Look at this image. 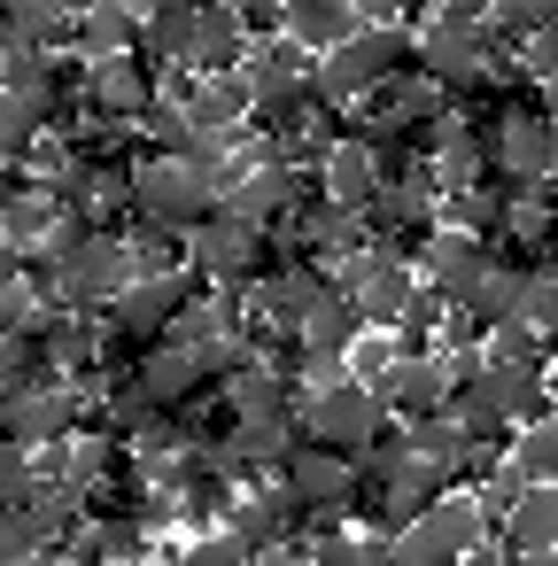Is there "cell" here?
I'll list each match as a JSON object with an SVG mask.
<instances>
[{
	"mask_svg": "<svg viewBox=\"0 0 558 566\" xmlns=\"http://www.w3.org/2000/svg\"><path fill=\"white\" fill-rule=\"evenodd\" d=\"M225 210V179L187 164V156H140L133 164V218L148 226H171V233H194Z\"/></svg>",
	"mask_w": 558,
	"mask_h": 566,
	"instance_id": "obj_1",
	"label": "cell"
},
{
	"mask_svg": "<svg viewBox=\"0 0 558 566\" xmlns=\"http://www.w3.org/2000/svg\"><path fill=\"white\" fill-rule=\"evenodd\" d=\"M194 295H202V280H194V272H179V280H133V287L102 311V334H109L125 357H148Z\"/></svg>",
	"mask_w": 558,
	"mask_h": 566,
	"instance_id": "obj_2",
	"label": "cell"
},
{
	"mask_svg": "<svg viewBox=\"0 0 558 566\" xmlns=\"http://www.w3.org/2000/svg\"><path fill=\"white\" fill-rule=\"evenodd\" d=\"M187 272L202 280V287H249V280H264L272 272V249H264V233H249L241 218H210V226H194L187 233Z\"/></svg>",
	"mask_w": 558,
	"mask_h": 566,
	"instance_id": "obj_3",
	"label": "cell"
},
{
	"mask_svg": "<svg viewBox=\"0 0 558 566\" xmlns=\"http://www.w3.org/2000/svg\"><path fill=\"white\" fill-rule=\"evenodd\" d=\"M380 427H388V411H380L357 380L318 388V396H303V411H295V434H303L310 450H334V458H357Z\"/></svg>",
	"mask_w": 558,
	"mask_h": 566,
	"instance_id": "obj_4",
	"label": "cell"
},
{
	"mask_svg": "<svg viewBox=\"0 0 558 566\" xmlns=\"http://www.w3.org/2000/svg\"><path fill=\"white\" fill-rule=\"evenodd\" d=\"M272 489H280L287 504H303V512L349 520L357 473H349V458H334V450H310V442L295 434V442H287V458H280V473H272Z\"/></svg>",
	"mask_w": 558,
	"mask_h": 566,
	"instance_id": "obj_5",
	"label": "cell"
},
{
	"mask_svg": "<svg viewBox=\"0 0 558 566\" xmlns=\"http://www.w3.org/2000/svg\"><path fill=\"white\" fill-rule=\"evenodd\" d=\"M488 527L473 512V496H442L434 512H419L403 535H396V566H457L465 551H481Z\"/></svg>",
	"mask_w": 558,
	"mask_h": 566,
	"instance_id": "obj_6",
	"label": "cell"
},
{
	"mask_svg": "<svg viewBox=\"0 0 558 566\" xmlns=\"http://www.w3.org/2000/svg\"><path fill=\"white\" fill-rule=\"evenodd\" d=\"M148 102H156V71H148L140 55L86 63V78H78V109H86L94 125H140Z\"/></svg>",
	"mask_w": 558,
	"mask_h": 566,
	"instance_id": "obj_7",
	"label": "cell"
},
{
	"mask_svg": "<svg viewBox=\"0 0 558 566\" xmlns=\"http://www.w3.org/2000/svg\"><path fill=\"white\" fill-rule=\"evenodd\" d=\"M365 241L411 264V256L434 241V202H427L419 187H380V195L365 202Z\"/></svg>",
	"mask_w": 558,
	"mask_h": 566,
	"instance_id": "obj_8",
	"label": "cell"
},
{
	"mask_svg": "<svg viewBox=\"0 0 558 566\" xmlns=\"http://www.w3.org/2000/svg\"><path fill=\"white\" fill-rule=\"evenodd\" d=\"M481 272H488V249L465 241V233H442V226H434V241L419 249V287L442 295V303H465Z\"/></svg>",
	"mask_w": 558,
	"mask_h": 566,
	"instance_id": "obj_9",
	"label": "cell"
},
{
	"mask_svg": "<svg viewBox=\"0 0 558 566\" xmlns=\"http://www.w3.org/2000/svg\"><path fill=\"white\" fill-rule=\"evenodd\" d=\"M249 63V40L233 24V9H194V40H187V78H241Z\"/></svg>",
	"mask_w": 558,
	"mask_h": 566,
	"instance_id": "obj_10",
	"label": "cell"
},
{
	"mask_svg": "<svg viewBox=\"0 0 558 566\" xmlns=\"http://www.w3.org/2000/svg\"><path fill=\"white\" fill-rule=\"evenodd\" d=\"M63 566H140L148 558V535L133 520H78L63 543H55Z\"/></svg>",
	"mask_w": 558,
	"mask_h": 566,
	"instance_id": "obj_11",
	"label": "cell"
},
{
	"mask_svg": "<svg viewBox=\"0 0 558 566\" xmlns=\"http://www.w3.org/2000/svg\"><path fill=\"white\" fill-rule=\"evenodd\" d=\"M280 40H295L303 55H334L357 40V9H341V0H287L280 9Z\"/></svg>",
	"mask_w": 558,
	"mask_h": 566,
	"instance_id": "obj_12",
	"label": "cell"
},
{
	"mask_svg": "<svg viewBox=\"0 0 558 566\" xmlns=\"http://www.w3.org/2000/svg\"><path fill=\"white\" fill-rule=\"evenodd\" d=\"M504 558H535V551H558V489H527L512 512H504V527L488 535Z\"/></svg>",
	"mask_w": 558,
	"mask_h": 566,
	"instance_id": "obj_13",
	"label": "cell"
},
{
	"mask_svg": "<svg viewBox=\"0 0 558 566\" xmlns=\"http://www.w3.org/2000/svg\"><path fill=\"white\" fill-rule=\"evenodd\" d=\"M318 195H326L334 210H357V218H365V202L380 195L372 156H365L357 140H334V148H326V164H318Z\"/></svg>",
	"mask_w": 558,
	"mask_h": 566,
	"instance_id": "obj_14",
	"label": "cell"
},
{
	"mask_svg": "<svg viewBox=\"0 0 558 566\" xmlns=\"http://www.w3.org/2000/svg\"><path fill=\"white\" fill-rule=\"evenodd\" d=\"M140 48V9H117V0H102V9H78V63H117Z\"/></svg>",
	"mask_w": 558,
	"mask_h": 566,
	"instance_id": "obj_15",
	"label": "cell"
},
{
	"mask_svg": "<svg viewBox=\"0 0 558 566\" xmlns=\"http://www.w3.org/2000/svg\"><path fill=\"white\" fill-rule=\"evenodd\" d=\"M187 40H194V9L187 0H164V9H148L140 17V63L148 71H187Z\"/></svg>",
	"mask_w": 558,
	"mask_h": 566,
	"instance_id": "obj_16",
	"label": "cell"
},
{
	"mask_svg": "<svg viewBox=\"0 0 558 566\" xmlns=\"http://www.w3.org/2000/svg\"><path fill=\"white\" fill-rule=\"evenodd\" d=\"M117 241H125V264H133V280H179V272H187V233H171V226H148V218H133Z\"/></svg>",
	"mask_w": 558,
	"mask_h": 566,
	"instance_id": "obj_17",
	"label": "cell"
},
{
	"mask_svg": "<svg viewBox=\"0 0 558 566\" xmlns=\"http://www.w3.org/2000/svg\"><path fill=\"white\" fill-rule=\"evenodd\" d=\"M519 287H527V272H519V264H504V256H488V272L473 280V295H465L457 311H465L481 334H496V326H512V318H519Z\"/></svg>",
	"mask_w": 558,
	"mask_h": 566,
	"instance_id": "obj_18",
	"label": "cell"
},
{
	"mask_svg": "<svg viewBox=\"0 0 558 566\" xmlns=\"http://www.w3.org/2000/svg\"><path fill=\"white\" fill-rule=\"evenodd\" d=\"M365 334V318H357V303L349 295H326L303 326H295V349H318V357H349V342Z\"/></svg>",
	"mask_w": 558,
	"mask_h": 566,
	"instance_id": "obj_19",
	"label": "cell"
},
{
	"mask_svg": "<svg viewBox=\"0 0 558 566\" xmlns=\"http://www.w3.org/2000/svg\"><path fill=\"white\" fill-rule=\"evenodd\" d=\"M504 465H512L527 489H558V419H550V427H527V434H512Z\"/></svg>",
	"mask_w": 558,
	"mask_h": 566,
	"instance_id": "obj_20",
	"label": "cell"
},
{
	"mask_svg": "<svg viewBox=\"0 0 558 566\" xmlns=\"http://www.w3.org/2000/svg\"><path fill=\"white\" fill-rule=\"evenodd\" d=\"M481 365H504V373H543L550 365V349H543V334L535 326H496V334H481Z\"/></svg>",
	"mask_w": 558,
	"mask_h": 566,
	"instance_id": "obj_21",
	"label": "cell"
},
{
	"mask_svg": "<svg viewBox=\"0 0 558 566\" xmlns=\"http://www.w3.org/2000/svg\"><path fill=\"white\" fill-rule=\"evenodd\" d=\"M310 566H396V543L388 535H326L303 551Z\"/></svg>",
	"mask_w": 558,
	"mask_h": 566,
	"instance_id": "obj_22",
	"label": "cell"
},
{
	"mask_svg": "<svg viewBox=\"0 0 558 566\" xmlns=\"http://www.w3.org/2000/svg\"><path fill=\"white\" fill-rule=\"evenodd\" d=\"M32 489H40V458H32V450H17V442H0V512L32 504Z\"/></svg>",
	"mask_w": 558,
	"mask_h": 566,
	"instance_id": "obj_23",
	"label": "cell"
},
{
	"mask_svg": "<svg viewBox=\"0 0 558 566\" xmlns=\"http://www.w3.org/2000/svg\"><path fill=\"white\" fill-rule=\"evenodd\" d=\"M32 140H40V117H32L24 102H9V94H0V164L17 171V164L32 156Z\"/></svg>",
	"mask_w": 558,
	"mask_h": 566,
	"instance_id": "obj_24",
	"label": "cell"
},
{
	"mask_svg": "<svg viewBox=\"0 0 558 566\" xmlns=\"http://www.w3.org/2000/svg\"><path fill=\"white\" fill-rule=\"evenodd\" d=\"M519 326H535L543 342L558 334V280H550V272H527V287H519Z\"/></svg>",
	"mask_w": 558,
	"mask_h": 566,
	"instance_id": "obj_25",
	"label": "cell"
},
{
	"mask_svg": "<svg viewBox=\"0 0 558 566\" xmlns=\"http://www.w3.org/2000/svg\"><path fill=\"white\" fill-rule=\"evenodd\" d=\"M249 558H256V551H249L241 535H225V527H218V535H194L171 566H249Z\"/></svg>",
	"mask_w": 558,
	"mask_h": 566,
	"instance_id": "obj_26",
	"label": "cell"
},
{
	"mask_svg": "<svg viewBox=\"0 0 558 566\" xmlns=\"http://www.w3.org/2000/svg\"><path fill=\"white\" fill-rule=\"evenodd\" d=\"M233 24H241V40H249V48H272V40H280V9H272V0H241Z\"/></svg>",
	"mask_w": 558,
	"mask_h": 566,
	"instance_id": "obj_27",
	"label": "cell"
},
{
	"mask_svg": "<svg viewBox=\"0 0 558 566\" xmlns=\"http://www.w3.org/2000/svg\"><path fill=\"white\" fill-rule=\"evenodd\" d=\"M249 566H303V551H287V543H280V551H256Z\"/></svg>",
	"mask_w": 558,
	"mask_h": 566,
	"instance_id": "obj_28",
	"label": "cell"
},
{
	"mask_svg": "<svg viewBox=\"0 0 558 566\" xmlns=\"http://www.w3.org/2000/svg\"><path fill=\"white\" fill-rule=\"evenodd\" d=\"M457 566H504V551H496V543H481V551H465Z\"/></svg>",
	"mask_w": 558,
	"mask_h": 566,
	"instance_id": "obj_29",
	"label": "cell"
},
{
	"mask_svg": "<svg viewBox=\"0 0 558 566\" xmlns=\"http://www.w3.org/2000/svg\"><path fill=\"white\" fill-rule=\"evenodd\" d=\"M504 566H558V551H535V558H504Z\"/></svg>",
	"mask_w": 558,
	"mask_h": 566,
	"instance_id": "obj_30",
	"label": "cell"
},
{
	"mask_svg": "<svg viewBox=\"0 0 558 566\" xmlns=\"http://www.w3.org/2000/svg\"><path fill=\"white\" fill-rule=\"evenodd\" d=\"M17 280V256H9V241H0V287H9Z\"/></svg>",
	"mask_w": 558,
	"mask_h": 566,
	"instance_id": "obj_31",
	"label": "cell"
},
{
	"mask_svg": "<svg viewBox=\"0 0 558 566\" xmlns=\"http://www.w3.org/2000/svg\"><path fill=\"white\" fill-rule=\"evenodd\" d=\"M17 566H63V558H55V551H32V558H17Z\"/></svg>",
	"mask_w": 558,
	"mask_h": 566,
	"instance_id": "obj_32",
	"label": "cell"
},
{
	"mask_svg": "<svg viewBox=\"0 0 558 566\" xmlns=\"http://www.w3.org/2000/svg\"><path fill=\"white\" fill-rule=\"evenodd\" d=\"M9 396H17V388H9V380H0V411H9Z\"/></svg>",
	"mask_w": 558,
	"mask_h": 566,
	"instance_id": "obj_33",
	"label": "cell"
}]
</instances>
